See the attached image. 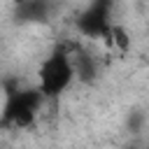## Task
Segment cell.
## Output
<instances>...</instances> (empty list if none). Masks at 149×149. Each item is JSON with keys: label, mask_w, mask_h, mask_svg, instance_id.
<instances>
[{"label": "cell", "mask_w": 149, "mask_h": 149, "mask_svg": "<svg viewBox=\"0 0 149 149\" xmlns=\"http://www.w3.org/2000/svg\"><path fill=\"white\" fill-rule=\"evenodd\" d=\"M142 149H149V147H142Z\"/></svg>", "instance_id": "52a82bcc"}, {"label": "cell", "mask_w": 149, "mask_h": 149, "mask_svg": "<svg viewBox=\"0 0 149 149\" xmlns=\"http://www.w3.org/2000/svg\"><path fill=\"white\" fill-rule=\"evenodd\" d=\"M114 23V0H91L88 7L77 16L74 28L88 40H105Z\"/></svg>", "instance_id": "3957f363"}, {"label": "cell", "mask_w": 149, "mask_h": 149, "mask_svg": "<svg viewBox=\"0 0 149 149\" xmlns=\"http://www.w3.org/2000/svg\"><path fill=\"white\" fill-rule=\"evenodd\" d=\"M51 0H23L21 5H16V16L21 21H44L51 14Z\"/></svg>", "instance_id": "5b68a950"}, {"label": "cell", "mask_w": 149, "mask_h": 149, "mask_svg": "<svg viewBox=\"0 0 149 149\" xmlns=\"http://www.w3.org/2000/svg\"><path fill=\"white\" fill-rule=\"evenodd\" d=\"M70 61H72V70H74V79L81 84H91L98 74V61L95 56L84 49L81 44H72L70 42Z\"/></svg>", "instance_id": "277c9868"}, {"label": "cell", "mask_w": 149, "mask_h": 149, "mask_svg": "<svg viewBox=\"0 0 149 149\" xmlns=\"http://www.w3.org/2000/svg\"><path fill=\"white\" fill-rule=\"evenodd\" d=\"M44 95L37 86L33 88H21L9 84L2 114H0V128L2 130H26L37 121V114L44 105Z\"/></svg>", "instance_id": "6da1fadb"}, {"label": "cell", "mask_w": 149, "mask_h": 149, "mask_svg": "<svg viewBox=\"0 0 149 149\" xmlns=\"http://www.w3.org/2000/svg\"><path fill=\"white\" fill-rule=\"evenodd\" d=\"M14 2H16V5H21V2H23V0H14Z\"/></svg>", "instance_id": "8992f818"}, {"label": "cell", "mask_w": 149, "mask_h": 149, "mask_svg": "<svg viewBox=\"0 0 149 149\" xmlns=\"http://www.w3.org/2000/svg\"><path fill=\"white\" fill-rule=\"evenodd\" d=\"M137 2H140V0H137Z\"/></svg>", "instance_id": "ba28073f"}, {"label": "cell", "mask_w": 149, "mask_h": 149, "mask_svg": "<svg viewBox=\"0 0 149 149\" xmlns=\"http://www.w3.org/2000/svg\"><path fill=\"white\" fill-rule=\"evenodd\" d=\"M74 81V70L70 61V42L58 44L37 68V88L44 98H58Z\"/></svg>", "instance_id": "7a4b0ae2"}]
</instances>
